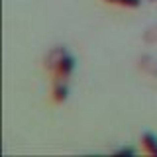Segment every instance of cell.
<instances>
[{
  "label": "cell",
  "mask_w": 157,
  "mask_h": 157,
  "mask_svg": "<svg viewBox=\"0 0 157 157\" xmlns=\"http://www.w3.org/2000/svg\"><path fill=\"white\" fill-rule=\"evenodd\" d=\"M67 55H69V51H67L65 47H61V45H59V47H53L51 51L45 55V69H47L49 73H53L59 67V63H61Z\"/></svg>",
  "instance_id": "cell-1"
},
{
  "label": "cell",
  "mask_w": 157,
  "mask_h": 157,
  "mask_svg": "<svg viewBox=\"0 0 157 157\" xmlns=\"http://www.w3.org/2000/svg\"><path fill=\"white\" fill-rule=\"evenodd\" d=\"M73 71H75V57L69 53V55L59 63V67L53 71V78H65V81H69V77L73 75Z\"/></svg>",
  "instance_id": "cell-2"
},
{
  "label": "cell",
  "mask_w": 157,
  "mask_h": 157,
  "mask_svg": "<svg viewBox=\"0 0 157 157\" xmlns=\"http://www.w3.org/2000/svg\"><path fill=\"white\" fill-rule=\"evenodd\" d=\"M67 94H69V81L65 78H53V100L57 104L67 100Z\"/></svg>",
  "instance_id": "cell-3"
},
{
  "label": "cell",
  "mask_w": 157,
  "mask_h": 157,
  "mask_svg": "<svg viewBox=\"0 0 157 157\" xmlns=\"http://www.w3.org/2000/svg\"><path fill=\"white\" fill-rule=\"evenodd\" d=\"M137 67L149 77H157V59L153 55H141L137 59Z\"/></svg>",
  "instance_id": "cell-4"
},
{
  "label": "cell",
  "mask_w": 157,
  "mask_h": 157,
  "mask_svg": "<svg viewBox=\"0 0 157 157\" xmlns=\"http://www.w3.org/2000/svg\"><path fill=\"white\" fill-rule=\"evenodd\" d=\"M141 144H144L147 153L157 155V136H153L151 132H145V134L141 136Z\"/></svg>",
  "instance_id": "cell-5"
},
{
  "label": "cell",
  "mask_w": 157,
  "mask_h": 157,
  "mask_svg": "<svg viewBox=\"0 0 157 157\" xmlns=\"http://www.w3.org/2000/svg\"><path fill=\"white\" fill-rule=\"evenodd\" d=\"M144 41L145 43H155L157 41V24H151L144 32Z\"/></svg>",
  "instance_id": "cell-6"
},
{
  "label": "cell",
  "mask_w": 157,
  "mask_h": 157,
  "mask_svg": "<svg viewBox=\"0 0 157 157\" xmlns=\"http://www.w3.org/2000/svg\"><path fill=\"white\" fill-rule=\"evenodd\" d=\"M108 4H116V6H124V8H137L141 4V0H104Z\"/></svg>",
  "instance_id": "cell-7"
},
{
  "label": "cell",
  "mask_w": 157,
  "mask_h": 157,
  "mask_svg": "<svg viewBox=\"0 0 157 157\" xmlns=\"http://www.w3.org/2000/svg\"><path fill=\"white\" fill-rule=\"evenodd\" d=\"M116 155H136V149H132V147H120L116 151Z\"/></svg>",
  "instance_id": "cell-8"
},
{
  "label": "cell",
  "mask_w": 157,
  "mask_h": 157,
  "mask_svg": "<svg viewBox=\"0 0 157 157\" xmlns=\"http://www.w3.org/2000/svg\"><path fill=\"white\" fill-rule=\"evenodd\" d=\"M149 2H157V0H149Z\"/></svg>",
  "instance_id": "cell-9"
}]
</instances>
